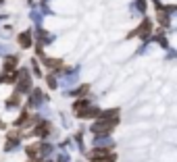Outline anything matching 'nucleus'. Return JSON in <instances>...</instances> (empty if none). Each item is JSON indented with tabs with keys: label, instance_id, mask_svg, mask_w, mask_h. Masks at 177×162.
Instances as JSON below:
<instances>
[{
	"label": "nucleus",
	"instance_id": "nucleus-1",
	"mask_svg": "<svg viewBox=\"0 0 177 162\" xmlns=\"http://www.w3.org/2000/svg\"><path fill=\"white\" fill-rule=\"evenodd\" d=\"M19 44H21L23 48H29V46H31V36H29V33H21V36H19Z\"/></svg>",
	"mask_w": 177,
	"mask_h": 162
},
{
	"label": "nucleus",
	"instance_id": "nucleus-2",
	"mask_svg": "<svg viewBox=\"0 0 177 162\" xmlns=\"http://www.w3.org/2000/svg\"><path fill=\"white\" fill-rule=\"evenodd\" d=\"M0 81H2V83H15V81H17V75H15V73H2Z\"/></svg>",
	"mask_w": 177,
	"mask_h": 162
},
{
	"label": "nucleus",
	"instance_id": "nucleus-3",
	"mask_svg": "<svg viewBox=\"0 0 177 162\" xmlns=\"http://www.w3.org/2000/svg\"><path fill=\"white\" fill-rule=\"evenodd\" d=\"M15 67H17V58H15V56L6 58V62H4V69H6V71H10V69H15Z\"/></svg>",
	"mask_w": 177,
	"mask_h": 162
},
{
	"label": "nucleus",
	"instance_id": "nucleus-4",
	"mask_svg": "<svg viewBox=\"0 0 177 162\" xmlns=\"http://www.w3.org/2000/svg\"><path fill=\"white\" fill-rule=\"evenodd\" d=\"M48 127H50L48 123H42V125H38L36 133H38V135H46V133H48Z\"/></svg>",
	"mask_w": 177,
	"mask_h": 162
},
{
	"label": "nucleus",
	"instance_id": "nucleus-5",
	"mask_svg": "<svg viewBox=\"0 0 177 162\" xmlns=\"http://www.w3.org/2000/svg\"><path fill=\"white\" fill-rule=\"evenodd\" d=\"M48 67H60V60H52V58H48V60H44Z\"/></svg>",
	"mask_w": 177,
	"mask_h": 162
},
{
	"label": "nucleus",
	"instance_id": "nucleus-6",
	"mask_svg": "<svg viewBox=\"0 0 177 162\" xmlns=\"http://www.w3.org/2000/svg\"><path fill=\"white\" fill-rule=\"evenodd\" d=\"M84 91H88V85H84V87H79V89L75 91V96H84Z\"/></svg>",
	"mask_w": 177,
	"mask_h": 162
},
{
	"label": "nucleus",
	"instance_id": "nucleus-7",
	"mask_svg": "<svg viewBox=\"0 0 177 162\" xmlns=\"http://www.w3.org/2000/svg\"><path fill=\"white\" fill-rule=\"evenodd\" d=\"M48 85H50V87H54V85H56V81L52 79V77H48Z\"/></svg>",
	"mask_w": 177,
	"mask_h": 162
}]
</instances>
